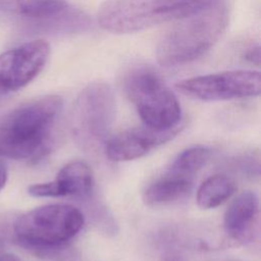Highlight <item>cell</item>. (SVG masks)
<instances>
[{
    "label": "cell",
    "instance_id": "obj_12",
    "mask_svg": "<svg viewBox=\"0 0 261 261\" xmlns=\"http://www.w3.org/2000/svg\"><path fill=\"white\" fill-rule=\"evenodd\" d=\"M194 179L165 171L144 192L143 200L148 206L168 205L187 197L193 189Z\"/></svg>",
    "mask_w": 261,
    "mask_h": 261
},
{
    "label": "cell",
    "instance_id": "obj_10",
    "mask_svg": "<svg viewBox=\"0 0 261 261\" xmlns=\"http://www.w3.org/2000/svg\"><path fill=\"white\" fill-rule=\"evenodd\" d=\"M259 199L251 191L243 192L228 205L223 216L227 237L238 243L252 242L258 232Z\"/></svg>",
    "mask_w": 261,
    "mask_h": 261
},
{
    "label": "cell",
    "instance_id": "obj_7",
    "mask_svg": "<svg viewBox=\"0 0 261 261\" xmlns=\"http://www.w3.org/2000/svg\"><path fill=\"white\" fill-rule=\"evenodd\" d=\"M178 91L202 101H222L255 97L260 94V72L252 69L227 70L179 81Z\"/></svg>",
    "mask_w": 261,
    "mask_h": 261
},
{
    "label": "cell",
    "instance_id": "obj_9",
    "mask_svg": "<svg viewBox=\"0 0 261 261\" xmlns=\"http://www.w3.org/2000/svg\"><path fill=\"white\" fill-rule=\"evenodd\" d=\"M179 129L180 126L168 130H158L147 125L132 127L108 139L105 142V154L116 162L139 159L171 140Z\"/></svg>",
    "mask_w": 261,
    "mask_h": 261
},
{
    "label": "cell",
    "instance_id": "obj_16",
    "mask_svg": "<svg viewBox=\"0 0 261 261\" xmlns=\"http://www.w3.org/2000/svg\"><path fill=\"white\" fill-rule=\"evenodd\" d=\"M7 180V169L5 165L0 161V191L3 189Z\"/></svg>",
    "mask_w": 261,
    "mask_h": 261
},
{
    "label": "cell",
    "instance_id": "obj_15",
    "mask_svg": "<svg viewBox=\"0 0 261 261\" xmlns=\"http://www.w3.org/2000/svg\"><path fill=\"white\" fill-rule=\"evenodd\" d=\"M243 59L246 60L249 63L259 65L260 64V46L259 45H253L243 53L242 55Z\"/></svg>",
    "mask_w": 261,
    "mask_h": 261
},
{
    "label": "cell",
    "instance_id": "obj_8",
    "mask_svg": "<svg viewBox=\"0 0 261 261\" xmlns=\"http://www.w3.org/2000/svg\"><path fill=\"white\" fill-rule=\"evenodd\" d=\"M50 46L34 40L0 54V96L15 92L30 84L45 67Z\"/></svg>",
    "mask_w": 261,
    "mask_h": 261
},
{
    "label": "cell",
    "instance_id": "obj_5",
    "mask_svg": "<svg viewBox=\"0 0 261 261\" xmlns=\"http://www.w3.org/2000/svg\"><path fill=\"white\" fill-rule=\"evenodd\" d=\"M123 89L144 125L158 130L180 126L179 102L162 77L152 68H133L124 76Z\"/></svg>",
    "mask_w": 261,
    "mask_h": 261
},
{
    "label": "cell",
    "instance_id": "obj_11",
    "mask_svg": "<svg viewBox=\"0 0 261 261\" xmlns=\"http://www.w3.org/2000/svg\"><path fill=\"white\" fill-rule=\"evenodd\" d=\"M54 182L58 197L88 198L95 186L94 173L91 167L81 160H73L65 164L57 173Z\"/></svg>",
    "mask_w": 261,
    "mask_h": 261
},
{
    "label": "cell",
    "instance_id": "obj_3",
    "mask_svg": "<svg viewBox=\"0 0 261 261\" xmlns=\"http://www.w3.org/2000/svg\"><path fill=\"white\" fill-rule=\"evenodd\" d=\"M85 217L76 207L55 203L37 207L13 223L17 243L36 255L48 258H64L66 244L79 233Z\"/></svg>",
    "mask_w": 261,
    "mask_h": 261
},
{
    "label": "cell",
    "instance_id": "obj_1",
    "mask_svg": "<svg viewBox=\"0 0 261 261\" xmlns=\"http://www.w3.org/2000/svg\"><path fill=\"white\" fill-rule=\"evenodd\" d=\"M62 98L46 95L25 102L0 118V157L37 162L55 143L54 126Z\"/></svg>",
    "mask_w": 261,
    "mask_h": 261
},
{
    "label": "cell",
    "instance_id": "obj_14",
    "mask_svg": "<svg viewBox=\"0 0 261 261\" xmlns=\"http://www.w3.org/2000/svg\"><path fill=\"white\" fill-rule=\"evenodd\" d=\"M210 155V149L204 146L188 148L177 154L166 171L194 179L195 174L207 163Z\"/></svg>",
    "mask_w": 261,
    "mask_h": 261
},
{
    "label": "cell",
    "instance_id": "obj_13",
    "mask_svg": "<svg viewBox=\"0 0 261 261\" xmlns=\"http://www.w3.org/2000/svg\"><path fill=\"white\" fill-rule=\"evenodd\" d=\"M236 182L225 174H214L206 178L197 191V204L203 209L218 207L236 192Z\"/></svg>",
    "mask_w": 261,
    "mask_h": 261
},
{
    "label": "cell",
    "instance_id": "obj_6",
    "mask_svg": "<svg viewBox=\"0 0 261 261\" xmlns=\"http://www.w3.org/2000/svg\"><path fill=\"white\" fill-rule=\"evenodd\" d=\"M116 103L111 87L94 82L76 97L71 116L72 130L84 146L95 147L106 142L115 119Z\"/></svg>",
    "mask_w": 261,
    "mask_h": 261
},
{
    "label": "cell",
    "instance_id": "obj_17",
    "mask_svg": "<svg viewBox=\"0 0 261 261\" xmlns=\"http://www.w3.org/2000/svg\"><path fill=\"white\" fill-rule=\"evenodd\" d=\"M0 261H22V260L14 254L5 253V254H0Z\"/></svg>",
    "mask_w": 261,
    "mask_h": 261
},
{
    "label": "cell",
    "instance_id": "obj_4",
    "mask_svg": "<svg viewBox=\"0 0 261 261\" xmlns=\"http://www.w3.org/2000/svg\"><path fill=\"white\" fill-rule=\"evenodd\" d=\"M220 0H105L98 22L113 34H130L198 13Z\"/></svg>",
    "mask_w": 261,
    "mask_h": 261
},
{
    "label": "cell",
    "instance_id": "obj_2",
    "mask_svg": "<svg viewBox=\"0 0 261 261\" xmlns=\"http://www.w3.org/2000/svg\"><path fill=\"white\" fill-rule=\"evenodd\" d=\"M229 19L227 0L178 19L159 41L157 61L166 67L191 63L207 53L225 31Z\"/></svg>",
    "mask_w": 261,
    "mask_h": 261
},
{
    "label": "cell",
    "instance_id": "obj_18",
    "mask_svg": "<svg viewBox=\"0 0 261 261\" xmlns=\"http://www.w3.org/2000/svg\"><path fill=\"white\" fill-rule=\"evenodd\" d=\"M2 98H3V96H0V101L2 100Z\"/></svg>",
    "mask_w": 261,
    "mask_h": 261
}]
</instances>
